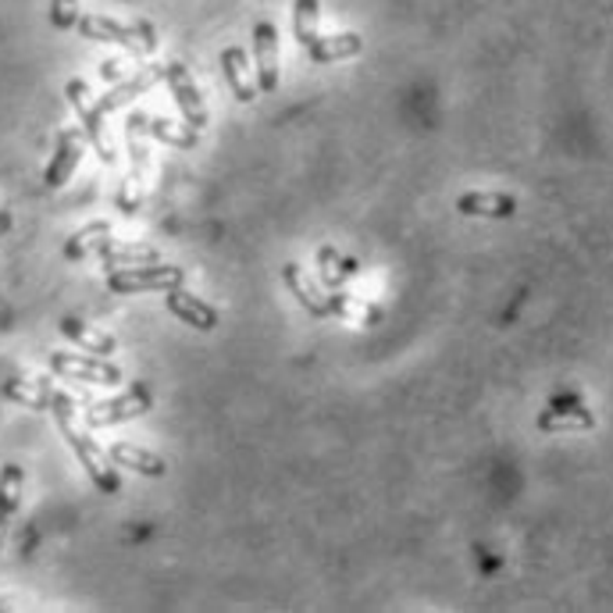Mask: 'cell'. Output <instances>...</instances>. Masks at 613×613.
<instances>
[{
    "instance_id": "1",
    "label": "cell",
    "mask_w": 613,
    "mask_h": 613,
    "mask_svg": "<svg viewBox=\"0 0 613 613\" xmlns=\"http://www.w3.org/2000/svg\"><path fill=\"white\" fill-rule=\"evenodd\" d=\"M50 411H54V417H58L61 436H65V442L75 450V456H79V464L86 467L89 481L97 485V492H104V496L122 492V478H118V471H114V464H108L104 450H100L93 436H86V431H83L79 425H75L72 396L54 392V396H50Z\"/></svg>"
},
{
    "instance_id": "2",
    "label": "cell",
    "mask_w": 613,
    "mask_h": 613,
    "mask_svg": "<svg viewBox=\"0 0 613 613\" xmlns=\"http://www.w3.org/2000/svg\"><path fill=\"white\" fill-rule=\"evenodd\" d=\"M75 25H79V33L86 36V40L118 43V47L129 50V54H139V58H147L158 50V33H153V25L147 18H136L133 25H122L118 18H108V15H86Z\"/></svg>"
},
{
    "instance_id": "3",
    "label": "cell",
    "mask_w": 613,
    "mask_h": 613,
    "mask_svg": "<svg viewBox=\"0 0 613 613\" xmlns=\"http://www.w3.org/2000/svg\"><path fill=\"white\" fill-rule=\"evenodd\" d=\"M153 406V392L147 381H133L129 389L111 396V400H97L86 406V425L89 428H108V425H122V421L143 417Z\"/></svg>"
},
{
    "instance_id": "4",
    "label": "cell",
    "mask_w": 613,
    "mask_h": 613,
    "mask_svg": "<svg viewBox=\"0 0 613 613\" xmlns=\"http://www.w3.org/2000/svg\"><path fill=\"white\" fill-rule=\"evenodd\" d=\"M186 272L178 264H139V267H122V272H108V289L111 292H150V289H172L183 286Z\"/></svg>"
},
{
    "instance_id": "5",
    "label": "cell",
    "mask_w": 613,
    "mask_h": 613,
    "mask_svg": "<svg viewBox=\"0 0 613 613\" xmlns=\"http://www.w3.org/2000/svg\"><path fill=\"white\" fill-rule=\"evenodd\" d=\"M65 97H68V104L75 108V114H79L83 133H86L89 143L97 147L100 161L114 164V147L108 143V133H104V111L97 108V97L89 93V86L83 79H68L65 83Z\"/></svg>"
},
{
    "instance_id": "6",
    "label": "cell",
    "mask_w": 613,
    "mask_h": 613,
    "mask_svg": "<svg viewBox=\"0 0 613 613\" xmlns=\"http://www.w3.org/2000/svg\"><path fill=\"white\" fill-rule=\"evenodd\" d=\"M50 372L75 381H97V386H122L125 372L114 367L108 356H83V353H50Z\"/></svg>"
},
{
    "instance_id": "7",
    "label": "cell",
    "mask_w": 613,
    "mask_h": 613,
    "mask_svg": "<svg viewBox=\"0 0 613 613\" xmlns=\"http://www.w3.org/2000/svg\"><path fill=\"white\" fill-rule=\"evenodd\" d=\"M164 83H168L175 104H178V111H183V122L189 125V129H197V133L208 129V122H211L208 104H203L193 75H189V68L183 65V61H168V65H164Z\"/></svg>"
},
{
    "instance_id": "8",
    "label": "cell",
    "mask_w": 613,
    "mask_h": 613,
    "mask_svg": "<svg viewBox=\"0 0 613 613\" xmlns=\"http://www.w3.org/2000/svg\"><path fill=\"white\" fill-rule=\"evenodd\" d=\"M83 150H86V139H83L79 129H61L58 133V150H54V158H50L47 172H43L47 189H61L68 183V178L75 175V168H79Z\"/></svg>"
},
{
    "instance_id": "9",
    "label": "cell",
    "mask_w": 613,
    "mask_h": 613,
    "mask_svg": "<svg viewBox=\"0 0 613 613\" xmlns=\"http://www.w3.org/2000/svg\"><path fill=\"white\" fill-rule=\"evenodd\" d=\"M253 61H258V89H278V29L272 22H258L253 29Z\"/></svg>"
},
{
    "instance_id": "10",
    "label": "cell",
    "mask_w": 613,
    "mask_h": 613,
    "mask_svg": "<svg viewBox=\"0 0 613 613\" xmlns=\"http://www.w3.org/2000/svg\"><path fill=\"white\" fill-rule=\"evenodd\" d=\"M168 292V311L178 317V322H186L189 328H200V331H214L218 328V311H214L211 303H203L193 292H186L183 286H172L164 289Z\"/></svg>"
},
{
    "instance_id": "11",
    "label": "cell",
    "mask_w": 613,
    "mask_h": 613,
    "mask_svg": "<svg viewBox=\"0 0 613 613\" xmlns=\"http://www.w3.org/2000/svg\"><path fill=\"white\" fill-rule=\"evenodd\" d=\"M164 79V65H147V68H139L136 75H129V79H122L118 86L111 89V93H104L97 100V108L100 111H122L129 100H136L139 93H147V89H153Z\"/></svg>"
},
{
    "instance_id": "12",
    "label": "cell",
    "mask_w": 613,
    "mask_h": 613,
    "mask_svg": "<svg viewBox=\"0 0 613 613\" xmlns=\"http://www.w3.org/2000/svg\"><path fill=\"white\" fill-rule=\"evenodd\" d=\"M222 68H225V79H228V86H233L239 104H253L261 89H258V79H253V72H250L247 50H242V47H225L222 50Z\"/></svg>"
},
{
    "instance_id": "13",
    "label": "cell",
    "mask_w": 613,
    "mask_h": 613,
    "mask_svg": "<svg viewBox=\"0 0 613 613\" xmlns=\"http://www.w3.org/2000/svg\"><path fill=\"white\" fill-rule=\"evenodd\" d=\"M104 272H122V267H139V264H158L161 253L150 247V242H104L97 250Z\"/></svg>"
},
{
    "instance_id": "14",
    "label": "cell",
    "mask_w": 613,
    "mask_h": 613,
    "mask_svg": "<svg viewBox=\"0 0 613 613\" xmlns=\"http://www.w3.org/2000/svg\"><path fill=\"white\" fill-rule=\"evenodd\" d=\"M364 50V40L356 33H336V36H322L317 33L311 43H306V58L314 65H331V61H347L356 58Z\"/></svg>"
},
{
    "instance_id": "15",
    "label": "cell",
    "mask_w": 613,
    "mask_h": 613,
    "mask_svg": "<svg viewBox=\"0 0 613 613\" xmlns=\"http://www.w3.org/2000/svg\"><path fill=\"white\" fill-rule=\"evenodd\" d=\"M61 336H65L68 342H75L79 350H89L93 356L118 353V342H114V336H108L104 328L83 322V317H65V322H61Z\"/></svg>"
},
{
    "instance_id": "16",
    "label": "cell",
    "mask_w": 613,
    "mask_h": 613,
    "mask_svg": "<svg viewBox=\"0 0 613 613\" xmlns=\"http://www.w3.org/2000/svg\"><path fill=\"white\" fill-rule=\"evenodd\" d=\"M456 211L467 218H514L517 200L506 193H464L456 197Z\"/></svg>"
},
{
    "instance_id": "17",
    "label": "cell",
    "mask_w": 613,
    "mask_h": 613,
    "mask_svg": "<svg viewBox=\"0 0 613 613\" xmlns=\"http://www.w3.org/2000/svg\"><path fill=\"white\" fill-rule=\"evenodd\" d=\"M147 114H129V125H125V143H129V158H133V178L147 189L150 183V143H147Z\"/></svg>"
},
{
    "instance_id": "18",
    "label": "cell",
    "mask_w": 613,
    "mask_h": 613,
    "mask_svg": "<svg viewBox=\"0 0 613 613\" xmlns=\"http://www.w3.org/2000/svg\"><path fill=\"white\" fill-rule=\"evenodd\" d=\"M283 278H286V286H289L292 292H297V300L306 306V314H314V317H328V314H331L328 297L311 283V278H306V272H303L300 264H292V261H289V264L283 267Z\"/></svg>"
},
{
    "instance_id": "19",
    "label": "cell",
    "mask_w": 613,
    "mask_h": 613,
    "mask_svg": "<svg viewBox=\"0 0 613 613\" xmlns=\"http://www.w3.org/2000/svg\"><path fill=\"white\" fill-rule=\"evenodd\" d=\"M111 460H114V464L136 471V475H147V478H161L164 471H168V464H164L158 453H150V450H143V446H136V442H114L111 446Z\"/></svg>"
},
{
    "instance_id": "20",
    "label": "cell",
    "mask_w": 613,
    "mask_h": 613,
    "mask_svg": "<svg viewBox=\"0 0 613 613\" xmlns=\"http://www.w3.org/2000/svg\"><path fill=\"white\" fill-rule=\"evenodd\" d=\"M539 428L553 431V436H560V431H592L596 428V417L592 411H585V406H549V411L539 414Z\"/></svg>"
},
{
    "instance_id": "21",
    "label": "cell",
    "mask_w": 613,
    "mask_h": 613,
    "mask_svg": "<svg viewBox=\"0 0 613 613\" xmlns=\"http://www.w3.org/2000/svg\"><path fill=\"white\" fill-rule=\"evenodd\" d=\"M8 400H15L18 406H29V411H50V396H54V386L47 378H11L4 381Z\"/></svg>"
},
{
    "instance_id": "22",
    "label": "cell",
    "mask_w": 613,
    "mask_h": 613,
    "mask_svg": "<svg viewBox=\"0 0 613 613\" xmlns=\"http://www.w3.org/2000/svg\"><path fill=\"white\" fill-rule=\"evenodd\" d=\"M108 239H111V225H108V222H89V225H83L79 233L68 236V242H65V261H68V264H79V261H86V258H93V253L104 247Z\"/></svg>"
},
{
    "instance_id": "23",
    "label": "cell",
    "mask_w": 613,
    "mask_h": 613,
    "mask_svg": "<svg viewBox=\"0 0 613 613\" xmlns=\"http://www.w3.org/2000/svg\"><path fill=\"white\" fill-rule=\"evenodd\" d=\"M147 133H150V139H161V143L178 147V150H197V147H200V133H197V129H189L186 122L147 118Z\"/></svg>"
},
{
    "instance_id": "24",
    "label": "cell",
    "mask_w": 613,
    "mask_h": 613,
    "mask_svg": "<svg viewBox=\"0 0 613 613\" xmlns=\"http://www.w3.org/2000/svg\"><path fill=\"white\" fill-rule=\"evenodd\" d=\"M317 18H322V0H292V36L300 47L317 36Z\"/></svg>"
},
{
    "instance_id": "25",
    "label": "cell",
    "mask_w": 613,
    "mask_h": 613,
    "mask_svg": "<svg viewBox=\"0 0 613 613\" xmlns=\"http://www.w3.org/2000/svg\"><path fill=\"white\" fill-rule=\"evenodd\" d=\"M317 264H322V283H325V289H339L350 275H356V261L339 258V253L331 250V247L317 250Z\"/></svg>"
},
{
    "instance_id": "26",
    "label": "cell",
    "mask_w": 613,
    "mask_h": 613,
    "mask_svg": "<svg viewBox=\"0 0 613 613\" xmlns=\"http://www.w3.org/2000/svg\"><path fill=\"white\" fill-rule=\"evenodd\" d=\"M22 481H25V471L18 464H4L0 467V514H15L18 503H22Z\"/></svg>"
},
{
    "instance_id": "27",
    "label": "cell",
    "mask_w": 613,
    "mask_h": 613,
    "mask_svg": "<svg viewBox=\"0 0 613 613\" xmlns=\"http://www.w3.org/2000/svg\"><path fill=\"white\" fill-rule=\"evenodd\" d=\"M79 22V0H50V25L68 33Z\"/></svg>"
},
{
    "instance_id": "28",
    "label": "cell",
    "mask_w": 613,
    "mask_h": 613,
    "mask_svg": "<svg viewBox=\"0 0 613 613\" xmlns=\"http://www.w3.org/2000/svg\"><path fill=\"white\" fill-rule=\"evenodd\" d=\"M143 193H147V189L139 186L136 178H129V183L122 186V193H118V211L122 214H136L139 203H143Z\"/></svg>"
},
{
    "instance_id": "29",
    "label": "cell",
    "mask_w": 613,
    "mask_h": 613,
    "mask_svg": "<svg viewBox=\"0 0 613 613\" xmlns=\"http://www.w3.org/2000/svg\"><path fill=\"white\" fill-rule=\"evenodd\" d=\"M11 225H15V218H11V211H8V208H0V236H8V233H11Z\"/></svg>"
},
{
    "instance_id": "30",
    "label": "cell",
    "mask_w": 613,
    "mask_h": 613,
    "mask_svg": "<svg viewBox=\"0 0 613 613\" xmlns=\"http://www.w3.org/2000/svg\"><path fill=\"white\" fill-rule=\"evenodd\" d=\"M4 539H8V514H0V549H4Z\"/></svg>"
},
{
    "instance_id": "31",
    "label": "cell",
    "mask_w": 613,
    "mask_h": 613,
    "mask_svg": "<svg viewBox=\"0 0 613 613\" xmlns=\"http://www.w3.org/2000/svg\"><path fill=\"white\" fill-rule=\"evenodd\" d=\"M0 610H11V603H8V599H0Z\"/></svg>"
}]
</instances>
